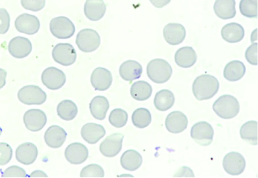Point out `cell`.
<instances>
[{
  "instance_id": "1",
  "label": "cell",
  "mask_w": 258,
  "mask_h": 178,
  "mask_svg": "<svg viewBox=\"0 0 258 178\" xmlns=\"http://www.w3.org/2000/svg\"><path fill=\"white\" fill-rule=\"evenodd\" d=\"M219 86V82L215 76L209 74H203L195 80L192 85V92L198 101L208 100L217 94Z\"/></svg>"
},
{
  "instance_id": "2",
  "label": "cell",
  "mask_w": 258,
  "mask_h": 178,
  "mask_svg": "<svg viewBox=\"0 0 258 178\" xmlns=\"http://www.w3.org/2000/svg\"><path fill=\"white\" fill-rule=\"evenodd\" d=\"M147 73L152 81L162 84L170 79L173 74V68L167 61L162 59H155L148 64Z\"/></svg>"
},
{
  "instance_id": "3",
  "label": "cell",
  "mask_w": 258,
  "mask_h": 178,
  "mask_svg": "<svg viewBox=\"0 0 258 178\" xmlns=\"http://www.w3.org/2000/svg\"><path fill=\"white\" fill-rule=\"evenodd\" d=\"M213 109L217 115L223 119H231L235 117L240 111L238 101L234 97L223 95L214 103Z\"/></svg>"
},
{
  "instance_id": "4",
  "label": "cell",
  "mask_w": 258,
  "mask_h": 178,
  "mask_svg": "<svg viewBox=\"0 0 258 178\" xmlns=\"http://www.w3.org/2000/svg\"><path fill=\"white\" fill-rule=\"evenodd\" d=\"M49 29L53 36L59 39L72 38L76 31L74 24L68 18L59 16L51 20Z\"/></svg>"
},
{
  "instance_id": "5",
  "label": "cell",
  "mask_w": 258,
  "mask_h": 178,
  "mask_svg": "<svg viewBox=\"0 0 258 178\" xmlns=\"http://www.w3.org/2000/svg\"><path fill=\"white\" fill-rule=\"evenodd\" d=\"M76 42L81 51L89 53L96 50L99 48L101 40L96 31L91 29H85L78 33Z\"/></svg>"
},
{
  "instance_id": "6",
  "label": "cell",
  "mask_w": 258,
  "mask_h": 178,
  "mask_svg": "<svg viewBox=\"0 0 258 178\" xmlns=\"http://www.w3.org/2000/svg\"><path fill=\"white\" fill-rule=\"evenodd\" d=\"M17 97L21 102L27 105H42L47 99L46 94L36 85L23 86L19 91Z\"/></svg>"
},
{
  "instance_id": "7",
  "label": "cell",
  "mask_w": 258,
  "mask_h": 178,
  "mask_svg": "<svg viewBox=\"0 0 258 178\" xmlns=\"http://www.w3.org/2000/svg\"><path fill=\"white\" fill-rule=\"evenodd\" d=\"M214 130L211 124L206 121H200L191 130V136L197 143L202 146H210L213 142Z\"/></svg>"
},
{
  "instance_id": "8",
  "label": "cell",
  "mask_w": 258,
  "mask_h": 178,
  "mask_svg": "<svg viewBox=\"0 0 258 178\" xmlns=\"http://www.w3.org/2000/svg\"><path fill=\"white\" fill-rule=\"evenodd\" d=\"M52 57L57 63L64 66H70L76 61L77 55L74 46L69 43L57 44L52 50Z\"/></svg>"
},
{
  "instance_id": "9",
  "label": "cell",
  "mask_w": 258,
  "mask_h": 178,
  "mask_svg": "<svg viewBox=\"0 0 258 178\" xmlns=\"http://www.w3.org/2000/svg\"><path fill=\"white\" fill-rule=\"evenodd\" d=\"M41 80L49 90L56 91L65 84L66 76L61 70L55 67H49L43 71Z\"/></svg>"
},
{
  "instance_id": "10",
  "label": "cell",
  "mask_w": 258,
  "mask_h": 178,
  "mask_svg": "<svg viewBox=\"0 0 258 178\" xmlns=\"http://www.w3.org/2000/svg\"><path fill=\"white\" fill-rule=\"evenodd\" d=\"M222 164L226 172L232 175L242 174L246 165L244 156L237 152H231L226 155Z\"/></svg>"
},
{
  "instance_id": "11",
  "label": "cell",
  "mask_w": 258,
  "mask_h": 178,
  "mask_svg": "<svg viewBox=\"0 0 258 178\" xmlns=\"http://www.w3.org/2000/svg\"><path fill=\"white\" fill-rule=\"evenodd\" d=\"M124 135L121 133H114L108 136L100 144L101 153L107 157L116 156L122 149Z\"/></svg>"
},
{
  "instance_id": "12",
  "label": "cell",
  "mask_w": 258,
  "mask_h": 178,
  "mask_svg": "<svg viewBox=\"0 0 258 178\" xmlns=\"http://www.w3.org/2000/svg\"><path fill=\"white\" fill-rule=\"evenodd\" d=\"M15 27L19 32L32 35L38 32L40 22L36 16L24 13L17 17L15 22Z\"/></svg>"
},
{
  "instance_id": "13",
  "label": "cell",
  "mask_w": 258,
  "mask_h": 178,
  "mask_svg": "<svg viewBox=\"0 0 258 178\" xmlns=\"http://www.w3.org/2000/svg\"><path fill=\"white\" fill-rule=\"evenodd\" d=\"M23 120L26 128L29 131L37 132L42 130L45 126L47 116L42 110L31 109L25 113Z\"/></svg>"
},
{
  "instance_id": "14",
  "label": "cell",
  "mask_w": 258,
  "mask_h": 178,
  "mask_svg": "<svg viewBox=\"0 0 258 178\" xmlns=\"http://www.w3.org/2000/svg\"><path fill=\"white\" fill-rule=\"evenodd\" d=\"M8 49L12 56L21 59L30 54L32 45L28 39L23 37H16L10 42Z\"/></svg>"
},
{
  "instance_id": "15",
  "label": "cell",
  "mask_w": 258,
  "mask_h": 178,
  "mask_svg": "<svg viewBox=\"0 0 258 178\" xmlns=\"http://www.w3.org/2000/svg\"><path fill=\"white\" fill-rule=\"evenodd\" d=\"M64 156L67 161L74 165H79L87 161L89 157V150L80 142H74L65 150Z\"/></svg>"
},
{
  "instance_id": "16",
  "label": "cell",
  "mask_w": 258,
  "mask_h": 178,
  "mask_svg": "<svg viewBox=\"0 0 258 178\" xmlns=\"http://www.w3.org/2000/svg\"><path fill=\"white\" fill-rule=\"evenodd\" d=\"M163 37L168 44L172 46L178 45L183 42L186 37V30L180 24L169 23L164 28Z\"/></svg>"
},
{
  "instance_id": "17",
  "label": "cell",
  "mask_w": 258,
  "mask_h": 178,
  "mask_svg": "<svg viewBox=\"0 0 258 178\" xmlns=\"http://www.w3.org/2000/svg\"><path fill=\"white\" fill-rule=\"evenodd\" d=\"M113 77L110 71L104 67L95 68L91 77V82L96 91L104 92L111 86Z\"/></svg>"
},
{
  "instance_id": "18",
  "label": "cell",
  "mask_w": 258,
  "mask_h": 178,
  "mask_svg": "<svg viewBox=\"0 0 258 178\" xmlns=\"http://www.w3.org/2000/svg\"><path fill=\"white\" fill-rule=\"evenodd\" d=\"M37 147L31 142H25L16 150L17 161L25 165H30L36 161L38 156Z\"/></svg>"
},
{
  "instance_id": "19",
  "label": "cell",
  "mask_w": 258,
  "mask_h": 178,
  "mask_svg": "<svg viewBox=\"0 0 258 178\" xmlns=\"http://www.w3.org/2000/svg\"><path fill=\"white\" fill-rule=\"evenodd\" d=\"M188 119L187 117L180 111L170 113L165 120V127L167 131L173 134L183 132L187 128Z\"/></svg>"
},
{
  "instance_id": "20",
  "label": "cell",
  "mask_w": 258,
  "mask_h": 178,
  "mask_svg": "<svg viewBox=\"0 0 258 178\" xmlns=\"http://www.w3.org/2000/svg\"><path fill=\"white\" fill-rule=\"evenodd\" d=\"M81 136L88 143L93 145L97 142L106 134L104 127L95 123H88L82 127Z\"/></svg>"
},
{
  "instance_id": "21",
  "label": "cell",
  "mask_w": 258,
  "mask_h": 178,
  "mask_svg": "<svg viewBox=\"0 0 258 178\" xmlns=\"http://www.w3.org/2000/svg\"><path fill=\"white\" fill-rule=\"evenodd\" d=\"M107 7L103 0H87L84 12L86 17L93 22L100 20L105 15Z\"/></svg>"
},
{
  "instance_id": "22",
  "label": "cell",
  "mask_w": 258,
  "mask_h": 178,
  "mask_svg": "<svg viewBox=\"0 0 258 178\" xmlns=\"http://www.w3.org/2000/svg\"><path fill=\"white\" fill-rule=\"evenodd\" d=\"M67 134L63 129L58 126H50L44 134L46 144L53 149L60 148L64 143Z\"/></svg>"
},
{
  "instance_id": "23",
  "label": "cell",
  "mask_w": 258,
  "mask_h": 178,
  "mask_svg": "<svg viewBox=\"0 0 258 178\" xmlns=\"http://www.w3.org/2000/svg\"><path fill=\"white\" fill-rule=\"evenodd\" d=\"M222 38L227 42L233 44L238 43L244 39L245 30L243 26L236 23L228 24L222 28Z\"/></svg>"
},
{
  "instance_id": "24",
  "label": "cell",
  "mask_w": 258,
  "mask_h": 178,
  "mask_svg": "<svg viewBox=\"0 0 258 178\" xmlns=\"http://www.w3.org/2000/svg\"><path fill=\"white\" fill-rule=\"evenodd\" d=\"M119 73L120 76L123 80L132 82L141 77L143 73V67L136 61L127 60L120 66Z\"/></svg>"
},
{
  "instance_id": "25",
  "label": "cell",
  "mask_w": 258,
  "mask_h": 178,
  "mask_svg": "<svg viewBox=\"0 0 258 178\" xmlns=\"http://www.w3.org/2000/svg\"><path fill=\"white\" fill-rule=\"evenodd\" d=\"M198 56L194 49L190 46H185L178 49L175 53V61L179 67L190 68L196 63Z\"/></svg>"
},
{
  "instance_id": "26",
  "label": "cell",
  "mask_w": 258,
  "mask_h": 178,
  "mask_svg": "<svg viewBox=\"0 0 258 178\" xmlns=\"http://www.w3.org/2000/svg\"><path fill=\"white\" fill-rule=\"evenodd\" d=\"M235 0H216L214 10L216 16L223 20L232 19L236 14Z\"/></svg>"
},
{
  "instance_id": "27",
  "label": "cell",
  "mask_w": 258,
  "mask_h": 178,
  "mask_svg": "<svg viewBox=\"0 0 258 178\" xmlns=\"http://www.w3.org/2000/svg\"><path fill=\"white\" fill-rule=\"evenodd\" d=\"M245 73V65L242 62L238 60H233L229 62L223 70V76L225 79L231 82L241 79Z\"/></svg>"
},
{
  "instance_id": "28",
  "label": "cell",
  "mask_w": 258,
  "mask_h": 178,
  "mask_svg": "<svg viewBox=\"0 0 258 178\" xmlns=\"http://www.w3.org/2000/svg\"><path fill=\"white\" fill-rule=\"evenodd\" d=\"M109 107V101L103 96L95 97L90 104V110L92 115L99 120L105 119Z\"/></svg>"
},
{
  "instance_id": "29",
  "label": "cell",
  "mask_w": 258,
  "mask_h": 178,
  "mask_svg": "<svg viewBox=\"0 0 258 178\" xmlns=\"http://www.w3.org/2000/svg\"><path fill=\"white\" fill-rule=\"evenodd\" d=\"M122 167L127 170L134 171L142 166L143 157L142 155L134 150L125 151L120 159Z\"/></svg>"
},
{
  "instance_id": "30",
  "label": "cell",
  "mask_w": 258,
  "mask_h": 178,
  "mask_svg": "<svg viewBox=\"0 0 258 178\" xmlns=\"http://www.w3.org/2000/svg\"><path fill=\"white\" fill-rule=\"evenodd\" d=\"M174 94L167 89L157 93L154 99V104L159 111L165 112L170 110L175 104Z\"/></svg>"
},
{
  "instance_id": "31",
  "label": "cell",
  "mask_w": 258,
  "mask_h": 178,
  "mask_svg": "<svg viewBox=\"0 0 258 178\" xmlns=\"http://www.w3.org/2000/svg\"><path fill=\"white\" fill-rule=\"evenodd\" d=\"M152 94V86L145 81H136L131 88V95L137 101H146L150 98Z\"/></svg>"
},
{
  "instance_id": "32",
  "label": "cell",
  "mask_w": 258,
  "mask_h": 178,
  "mask_svg": "<svg viewBox=\"0 0 258 178\" xmlns=\"http://www.w3.org/2000/svg\"><path fill=\"white\" fill-rule=\"evenodd\" d=\"M240 135L249 145H257V122L249 121L244 123L240 128Z\"/></svg>"
},
{
  "instance_id": "33",
  "label": "cell",
  "mask_w": 258,
  "mask_h": 178,
  "mask_svg": "<svg viewBox=\"0 0 258 178\" xmlns=\"http://www.w3.org/2000/svg\"><path fill=\"white\" fill-rule=\"evenodd\" d=\"M57 112L58 116L63 120L72 121L77 116L78 109L74 102L66 100L59 103Z\"/></svg>"
},
{
  "instance_id": "34",
  "label": "cell",
  "mask_w": 258,
  "mask_h": 178,
  "mask_svg": "<svg viewBox=\"0 0 258 178\" xmlns=\"http://www.w3.org/2000/svg\"><path fill=\"white\" fill-rule=\"evenodd\" d=\"M134 125L139 129L148 127L152 121V116L149 111L145 108L137 109L132 117Z\"/></svg>"
},
{
  "instance_id": "35",
  "label": "cell",
  "mask_w": 258,
  "mask_h": 178,
  "mask_svg": "<svg viewBox=\"0 0 258 178\" xmlns=\"http://www.w3.org/2000/svg\"><path fill=\"white\" fill-rule=\"evenodd\" d=\"M239 11L244 16L249 19L257 17V0H240Z\"/></svg>"
},
{
  "instance_id": "36",
  "label": "cell",
  "mask_w": 258,
  "mask_h": 178,
  "mask_svg": "<svg viewBox=\"0 0 258 178\" xmlns=\"http://www.w3.org/2000/svg\"><path fill=\"white\" fill-rule=\"evenodd\" d=\"M128 117V114L125 111L117 109L111 112L109 117V121L114 127L118 129L121 128L126 125Z\"/></svg>"
},
{
  "instance_id": "37",
  "label": "cell",
  "mask_w": 258,
  "mask_h": 178,
  "mask_svg": "<svg viewBox=\"0 0 258 178\" xmlns=\"http://www.w3.org/2000/svg\"><path fill=\"white\" fill-rule=\"evenodd\" d=\"M105 171L99 165L92 164L84 167L80 173L81 177H104Z\"/></svg>"
},
{
  "instance_id": "38",
  "label": "cell",
  "mask_w": 258,
  "mask_h": 178,
  "mask_svg": "<svg viewBox=\"0 0 258 178\" xmlns=\"http://www.w3.org/2000/svg\"><path fill=\"white\" fill-rule=\"evenodd\" d=\"M13 150L10 145L5 142H0V166L8 164L12 159Z\"/></svg>"
},
{
  "instance_id": "39",
  "label": "cell",
  "mask_w": 258,
  "mask_h": 178,
  "mask_svg": "<svg viewBox=\"0 0 258 178\" xmlns=\"http://www.w3.org/2000/svg\"><path fill=\"white\" fill-rule=\"evenodd\" d=\"M46 0H21L22 6L26 10L37 12L45 7Z\"/></svg>"
},
{
  "instance_id": "40",
  "label": "cell",
  "mask_w": 258,
  "mask_h": 178,
  "mask_svg": "<svg viewBox=\"0 0 258 178\" xmlns=\"http://www.w3.org/2000/svg\"><path fill=\"white\" fill-rule=\"evenodd\" d=\"M10 27V16L5 9H0V34L7 33Z\"/></svg>"
},
{
  "instance_id": "41",
  "label": "cell",
  "mask_w": 258,
  "mask_h": 178,
  "mask_svg": "<svg viewBox=\"0 0 258 178\" xmlns=\"http://www.w3.org/2000/svg\"><path fill=\"white\" fill-rule=\"evenodd\" d=\"M247 61L252 65H257V43H252L245 52Z\"/></svg>"
},
{
  "instance_id": "42",
  "label": "cell",
  "mask_w": 258,
  "mask_h": 178,
  "mask_svg": "<svg viewBox=\"0 0 258 178\" xmlns=\"http://www.w3.org/2000/svg\"><path fill=\"white\" fill-rule=\"evenodd\" d=\"M4 177H26L27 173L24 169L16 165L7 168L3 173Z\"/></svg>"
},
{
  "instance_id": "43",
  "label": "cell",
  "mask_w": 258,
  "mask_h": 178,
  "mask_svg": "<svg viewBox=\"0 0 258 178\" xmlns=\"http://www.w3.org/2000/svg\"><path fill=\"white\" fill-rule=\"evenodd\" d=\"M171 0H150L151 4L158 9H161L168 5Z\"/></svg>"
},
{
  "instance_id": "44",
  "label": "cell",
  "mask_w": 258,
  "mask_h": 178,
  "mask_svg": "<svg viewBox=\"0 0 258 178\" xmlns=\"http://www.w3.org/2000/svg\"><path fill=\"white\" fill-rule=\"evenodd\" d=\"M7 76V71L4 69L0 68V89H2L5 86Z\"/></svg>"
},
{
  "instance_id": "45",
  "label": "cell",
  "mask_w": 258,
  "mask_h": 178,
  "mask_svg": "<svg viewBox=\"0 0 258 178\" xmlns=\"http://www.w3.org/2000/svg\"><path fill=\"white\" fill-rule=\"evenodd\" d=\"M30 177H47V175L42 170H35L33 171L29 175Z\"/></svg>"
},
{
  "instance_id": "46",
  "label": "cell",
  "mask_w": 258,
  "mask_h": 178,
  "mask_svg": "<svg viewBox=\"0 0 258 178\" xmlns=\"http://www.w3.org/2000/svg\"><path fill=\"white\" fill-rule=\"evenodd\" d=\"M257 29H256L254 31H253L251 37V41L253 43V42L257 41Z\"/></svg>"
},
{
  "instance_id": "47",
  "label": "cell",
  "mask_w": 258,
  "mask_h": 178,
  "mask_svg": "<svg viewBox=\"0 0 258 178\" xmlns=\"http://www.w3.org/2000/svg\"><path fill=\"white\" fill-rule=\"evenodd\" d=\"M2 133H3V130L1 128V127H0V136H2Z\"/></svg>"
}]
</instances>
